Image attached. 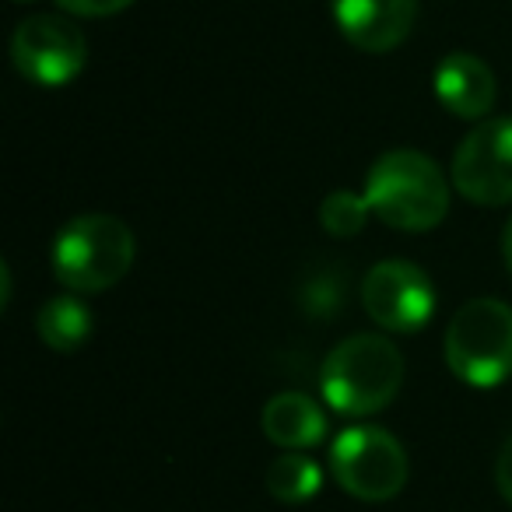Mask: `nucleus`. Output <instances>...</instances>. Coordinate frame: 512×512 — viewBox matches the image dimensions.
Segmentation results:
<instances>
[{
	"label": "nucleus",
	"mask_w": 512,
	"mask_h": 512,
	"mask_svg": "<svg viewBox=\"0 0 512 512\" xmlns=\"http://www.w3.org/2000/svg\"><path fill=\"white\" fill-rule=\"evenodd\" d=\"M502 260H505V271L512 274V218H509V225H505V232H502Z\"/></svg>",
	"instance_id": "17"
},
{
	"label": "nucleus",
	"mask_w": 512,
	"mask_h": 512,
	"mask_svg": "<svg viewBox=\"0 0 512 512\" xmlns=\"http://www.w3.org/2000/svg\"><path fill=\"white\" fill-rule=\"evenodd\" d=\"M323 488V470L306 453H281L267 467V491L285 505H302Z\"/></svg>",
	"instance_id": "13"
},
{
	"label": "nucleus",
	"mask_w": 512,
	"mask_h": 512,
	"mask_svg": "<svg viewBox=\"0 0 512 512\" xmlns=\"http://www.w3.org/2000/svg\"><path fill=\"white\" fill-rule=\"evenodd\" d=\"M446 365L460 383L488 390L512 376V306L470 299L453 313L442 344Z\"/></svg>",
	"instance_id": "4"
},
{
	"label": "nucleus",
	"mask_w": 512,
	"mask_h": 512,
	"mask_svg": "<svg viewBox=\"0 0 512 512\" xmlns=\"http://www.w3.org/2000/svg\"><path fill=\"white\" fill-rule=\"evenodd\" d=\"M341 36L362 53H390L407 43L418 0H330Z\"/></svg>",
	"instance_id": "9"
},
{
	"label": "nucleus",
	"mask_w": 512,
	"mask_h": 512,
	"mask_svg": "<svg viewBox=\"0 0 512 512\" xmlns=\"http://www.w3.org/2000/svg\"><path fill=\"white\" fill-rule=\"evenodd\" d=\"M435 99L442 102V109H449L460 120H488V113L495 109L498 85L491 67L474 53H449L442 57V64L435 67Z\"/></svg>",
	"instance_id": "10"
},
{
	"label": "nucleus",
	"mask_w": 512,
	"mask_h": 512,
	"mask_svg": "<svg viewBox=\"0 0 512 512\" xmlns=\"http://www.w3.org/2000/svg\"><path fill=\"white\" fill-rule=\"evenodd\" d=\"M372 207L365 200V193H351V190H334L323 197L320 204V225L327 235H337V239H355L358 232L369 221Z\"/></svg>",
	"instance_id": "14"
},
{
	"label": "nucleus",
	"mask_w": 512,
	"mask_h": 512,
	"mask_svg": "<svg viewBox=\"0 0 512 512\" xmlns=\"http://www.w3.org/2000/svg\"><path fill=\"white\" fill-rule=\"evenodd\" d=\"M495 484L498 491H502V498L512 505V435L502 442V449H498V460H495Z\"/></svg>",
	"instance_id": "16"
},
{
	"label": "nucleus",
	"mask_w": 512,
	"mask_h": 512,
	"mask_svg": "<svg viewBox=\"0 0 512 512\" xmlns=\"http://www.w3.org/2000/svg\"><path fill=\"white\" fill-rule=\"evenodd\" d=\"M57 4H60V11L78 15V18H109V15L127 11L134 0H57Z\"/></svg>",
	"instance_id": "15"
},
{
	"label": "nucleus",
	"mask_w": 512,
	"mask_h": 512,
	"mask_svg": "<svg viewBox=\"0 0 512 512\" xmlns=\"http://www.w3.org/2000/svg\"><path fill=\"white\" fill-rule=\"evenodd\" d=\"M365 200L383 225L400 232H432L449 214V179L428 155L393 148L372 162Z\"/></svg>",
	"instance_id": "1"
},
{
	"label": "nucleus",
	"mask_w": 512,
	"mask_h": 512,
	"mask_svg": "<svg viewBox=\"0 0 512 512\" xmlns=\"http://www.w3.org/2000/svg\"><path fill=\"white\" fill-rule=\"evenodd\" d=\"M36 334L53 351H78L92 337V309L78 295H57L36 316Z\"/></svg>",
	"instance_id": "12"
},
{
	"label": "nucleus",
	"mask_w": 512,
	"mask_h": 512,
	"mask_svg": "<svg viewBox=\"0 0 512 512\" xmlns=\"http://www.w3.org/2000/svg\"><path fill=\"white\" fill-rule=\"evenodd\" d=\"M404 386V355L383 334H355L341 341L320 369V390L337 414L369 418L390 407Z\"/></svg>",
	"instance_id": "2"
},
{
	"label": "nucleus",
	"mask_w": 512,
	"mask_h": 512,
	"mask_svg": "<svg viewBox=\"0 0 512 512\" xmlns=\"http://www.w3.org/2000/svg\"><path fill=\"white\" fill-rule=\"evenodd\" d=\"M330 470L348 495L362 502H390L404 491L411 463L397 435L379 425H348L330 442Z\"/></svg>",
	"instance_id": "5"
},
{
	"label": "nucleus",
	"mask_w": 512,
	"mask_h": 512,
	"mask_svg": "<svg viewBox=\"0 0 512 512\" xmlns=\"http://www.w3.org/2000/svg\"><path fill=\"white\" fill-rule=\"evenodd\" d=\"M365 313L390 334H418L435 316L432 278L407 260H379L362 281Z\"/></svg>",
	"instance_id": "8"
},
{
	"label": "nucleus",
	"mask_w": 512,
	"mask_h": 512,
	"mask_svg": "<svg viewBox=\"0 0 512 512\" xmlns=\"http://www.w3.org/2000/svg\"><path fill=\"white\" fill-rule=\"evenodd\" d=\"M134 253V232L120 218H113V214H81L57 232L50 264L64 288L95 295L127 278Z\"/></svg>",
	"instance_id": "3"
},
{
	"label": "nucleus",
	"mask_w": 512,
	"mask_h": 512,
	"mask_svg": "<svg viewBox=\"0 0 512 512\" xmlns=\"http://www.w3.org/2000/svg\"><path fill=\"white\" fill-rule=\"evenodd\" d=\"M264 435L285 453H306L327 439V414L306 393H278L260 414Z\"/></svg>",
	"instance_id": "11"
},
{
	"label": "nucleus",
	"mask_w": 512,
	"mask_h": 512,
	"mask_svg": "<svg viewBox=\"0 0 512 512\" xmlns=\"http://www.w3.org/2000/svg\"><path fill=\"white\" fill-rule=\"evenodd\" d=\"M11 60L32 85L64 88L85 71L88 39L71 18L32 15L11 36Z\"/></svg>",
	"instance_id": "6"
},
{
	"label": "nucleus",
	"mask_w": 512,
	"mask_h": 512,
	"mask_svg": "<svg viewBox=\"0 0 512 512\" xmlns=\"http://www.w3.org/2000/svg\"><path fill=\"white\" fill-rule=\"evenodd\" d=\"M453 186L481 207L512 204V116H488L453 155Z\"/></svg>",
	"instance_id": "7"
}]
</instances>
